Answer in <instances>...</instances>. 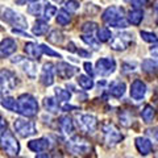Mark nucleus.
<instances>
[{
	"label": "nucleus",
	"instance_id": "obj_1",
	"mask_svg": "<svg viewBox=\"0 0 158 158\" xmlns=\"http://www.w3.org/2000/svg\"><path fill=\"white\" fill-rule=\"evenodd\" d=\"M37 111H38V103L32 95L23 94L21 96H19V99L16 100V110H15V112H17L25 117H32L36 115Z\"/></svg>",
	"mask_w": 158,
	"mask_h": 158
},
{
	"label": "nucleus",
	"instance_id": "obj_2",
	"mask_svg": "<svg viewBox=\"0 0 158 158\" xmlns=\"http://www.w3.org/2000/svg\"><path fill=\"white\" fill-rule=\"evenodd\" d=\"M124 11L118 7H108L103 12V21L107 23L108 25L115 27V28H127L128 21L124 19Z\"/></svg>",
	"mask_w": 158,
	"mask_h": 158
},
{
	"label": "nucleus",
	"instance_id": "obj_3",
	"mask_svg": "<svg viewBox=\"0 0 158 158\" xmlns=\"http://www.w3.org/2000/svg\"><path fill=\"white\" fill-rule=\"evenodd\" d=\"M0 148L7 156L15 157L20 153V144L12 132L6 131L0 137Z\"/></svg>",
	"mask_w": 158,
	"mask_h": 158
},
{
	"label": "nucleus",
	"instance_id": "obj_4",
	"mask_svg": "<svg viewBox=\"0 0 158 158\" xmlns=\"http://www.w3.org/2000/svg\"><path fill=\"white\" fill-rule=\"evenodd\" d=\"M0 19H2L3 21L11 24L12 27L19 28V29H27L28 28V21L24 19V16H21L20 13L15 12L9 8L0 9Z\"/></svg>",
	"mask_w": 158,
	"mask_h": 158
},
{
	"label": "nucleus",
	"instance_id": "obj_5",
	"mask_svg": "<svg viewBox=\"0 0 158 158\" xmlns=\"http://www.w3.org/2000/svg\"><path fill=\"white\" fill-rule=\"evenodd\" d=\"M67 148L73 154L77 156H85V154H90L92 150L91 144L87 140H85L83 137L79 136H74L70 141L67 142Z\"/></svg>",
	"mask_w": 158,
	"mask_h": 158
},
{
	"label": "nucleus",
	"instance_id": "obj_6",
	"mask_svg": "<svg viewBox=\"0 0 158 158\" xmlns=\"http://www.w3.org/2000/svg\"><path fill=\"white\" fill-rule=\"evenodd\" d=\"M13 128L16 133L20 137H31L33 135H36V124L33 121H29L27 118H16L13 123Z\"/></svg>",
	"mask_w": 158,
	"mask_h": 158
},
{
	"label": "nucleus",
	"instance_id": "obj_7",
	"mask_svg": "<svg viewBox=\"0 0 158 158\" xmlns=\"http://www.w3.org/2000/svg\"><path fill=\"white\" fill-rule=\"evenodd\" d=\"M16 75L11 71L7 70V69H3L0 71V92L2 94H7L11 92L12 90H15L16 87Z\"/></svg>",
	"mask_w": 158,
	"mask_h": 158
},
{
	"label": "nucleus",
	"instance_id": "obj_8",
	"mask_svg": "<svg viewBox=\"0 0 158 158\" xmlns=\"http://www.w3.org/2000/svg\"><path fill=\"white\" fill-rule=\"evenodd\" d=\"M103 135H104V140L108 145H116L117 142H120L123 140V135L120 133V131L117 128L111 124V123H106L103 125Z\"/></svg>",
	"mask_w": 158,
	"mask_h": 158
},
{
	"label": "nucleus",
	"instance_id": "obj_9",
	"mask_svg": "<svg viewBox=\"0 0 158 158\" xmlns=\"http://www.w3.org/2000/svg\"><path fill=\"white\" fill-rule=\"evenodd\" d=\"M79 128L86 133H94L98 128V120L92 115H79L77 117Z\"/></svg>",
	"mask_w": 158,
	"mask_h": 158
},
{
	"label": "nucleus",
	"instance_id": "obj_10",
	"mask_svg": "<svg viewBox=\"0 0 158 158\" xmlns=\"http://www.w3.org/2000/svg\"><path fill=\"white\" fill-rule=\"evenodd\" d=\"M12 63L19 65L24 71L27 73V75H29L31 78L36 77L37 65H36V62L32 61V59H28V58H24V57H15V58H12Z\"/></svg>",
	"mask_w": 158,
	"mask_h": 158
},
{
	"label": "nucleus",
	"instance_id": "obj_11",
	"mask_svg": "<svg viewBox=\"0 0 158 158\" xmlns=\"http://www.w3.org/2000/svg\"><path fill=\"white\" fill-rule=\"evenodd\" d=\"M116 69V62L113 58H100L96 62V70L103 77H107L112 74Z\"/></svg>",
	"mask_w": 158,
	"mask_h": 158
},
{
	"label": "nucleus",
	"instance_id": "obj_12",
	"mask_svg": "<svg viewBox=\"0 0 158 158\" xmlns=\"http://www.w3.org/2000/svg\"><path fill=\"white\" fill-rule=\"evenodd\" d=\"M132 42V34L120 33L111 41V48L113 50H125Z\"/></svg>",
	"mask_w": 158,
	"mask_h": 158
},
{
	"label": "nucleus",
	"instance_id": "obj_13",
	"mask_svg": "<svg viewBox=\"0 0 158 158\" xmlns=\"http://www.w3.org/2000/svg\"><path fill=\"white\" fill-rule=\"evenodd\" d=\"M17 49V44L13 38H4L0 42V58H7Z\"/></svg>",
	"mask_w": 158,
	"mask_h": 158
},
{
	"label": "nucleus",
	"instance_id": "obj_14",
	"mask_svg": "<svg viewBox=\"0 0 158 158\" xmlns=\"http://www.w3.org/2000/svg\"><path fill=\"white\" fill-rule=\"evenodd\" d=\"M54 73H56V69H54L53 63H45L42 67L41 71V83L44 86H52L54 83Z\"/></svg>",
	"mask_w": 158,
	"mask_h": 158
},
{
	"label": "nucleus",
	"instance_id": "obj_15",
	"mask_svg": "<svg viewBox=\"0 0 158 158\" xmlns=\"http://www.w3.org/2000/svg\"><path fill=\"white\" fill-rule=\"evenodd\" d=\"M146 94V85L140 79H136L131 85V96L135 100H141Z\"/></svg>",
	"mask_w": 158,
	"mask_h": 158
},
{
	"label": "nucleus",
	"instance_id": "obj_16",
	"mask_svg": "<svg viewBox=\"0 0 158 158\" xmlns=\"http://www.w3.org/2000/svg\"><path fill=\"white\" fill-rule=\"evenodd\" d=\"M50 146H52V144H50V141H49L46 137L38 138V140H32V141L28 142V148H29V149H31L32 152H36V153L48 150Z\"/></svg>",
	"mask_w": 158,
	"mask_h": 158
},
{
	"label": "nucleus",
	"instance_id": "obj_17",
	"mask_svg": "<svg viewBox=\"0 0 158 158\" xmlns=\"http://www.w3.org/2000/svg\"><path fill=\"white\" fill-rule=\"evenodd\" d=\"M57 73H58L59 78L69 79L77 73V69L74 66H71V65H69V63H66V62H59L57 65Z\"/></svg>",
	"mask_w": 158,
	"mask_h": 158
},
{
	"label": "nucleus",
	"instance_id": "obj_18",
	"mask_svg": "<svg viewBox=\"0 0 158 158\" xmlns=\"http://www.w3.org/2000/svg\"><path fill=\"white\" fill-rule=\"evenodd\" d=\"M136 148H137V150L140 152V154L148 156L153 149V144L146 137H137L136 138Z\"/></svg>",
	"mask_w": 158,
	"mask_h": 158
},
{
	"label": "nucleus",
	"instance_id": "obj_19",
	"mask_svg": "<svg viewBox=\"0 0 158 158\" xmlns=\"http://www.w3.org/2000/svg\"><path fill=\"white\" fill-rule=\"evenodd\" d=\"M110 94L113 98H121L125 92V83L121 81H113L110 85Z\"/></svg>",
	"mask_w": 158,
	"mask_h": 158
},
{
	"label": "nucleus",
	"instance_id": "obj_20",
	"mask_svg": "<svg viewBox=\"0 0 158 158\" xmlns=\"http://www.w3.org/2000/svg\"><path fill=\"white\" fill-rule=\"evenodd\" d=\"M59 128H61V131L65 133V135H71L74 132V124H73V120L69 116H61L59 117Z\"/></svg>",
	"mask_w": 158,
	"mask_h": 158
},
{
	"label": "nucleus",
	"instance_id": "obj_21",
	"mask_svg": "<svg viewBox=\"0 0 158 158\" xmlns=\"http://www.w3.org/2000/svg\"><path fill=\"white\" fill-rule=\"evenodd\" d=\"M25 53L28 56H31L32 58L38 59L42 56V48H41V45H37V44H34V42H28L25 45Z\"/></svg>",
	"mask_w": 158,
	"mask_h": 158
},
{
	"label": "nucleus",
	"instance_id": "obj_22",
	"mask_svg": "<svg viewBox=\"0 0 158 158\" xmlns=\"http://www.w3.org/2000/svg\"><path fill=\"white\" fill-rule=\"evenodd\" d=\"M142 19H144V13H142L141 9H133V11L129 12V16H128L129 23L133 24V25H140Z\"/></svg>",
	"mask_w": 158,
	"mask_h": 158
},
{
	"label": "nucleus",
	"instance_id": "obj_23",
	"mask_svg": "<svg viewBox=\"0 0 158 158\" xmlns=\"http://www.w3.org/2000/svg\"><path fill=\"white\" fill-rule=\"evenodd\" d=\"M154 115H156L154 108H153L152 106H149V104H146L144 107V110L141 111V117H142V120H144V123H146V124H149L153 118H154Z\"/></svg>",
	"mask_w": 158,
	"mask_h": 158
},
{
	"label": "nucleus",
	"instance_id": "obj_24",
	"mask_svg": "<svg viewBox=\"0 0 158 158\" xmlns=\"http://www.w3.org/2000/svg\"><path fill=\"white\" fill-rule=\"evenodd\" d=\"M142 70L149 73V74H156L158 73V63L153 59H145L142 62Z\"/></svg>",
	"mask_w": 158,
	"mask_h": 158
},
{
	"label": "nucleus",
	"instance_id": "obj_25",
	"mask_svg": "<svg viewBox=\"0 0 158 158\" xmlns=\"http://www.w3.org/2000/svg\"><path fill=\"white\" fill-rule=\"evenodd\" d=\"M49 31V25L45 23V21H37L36 25L33 27V34H36V36H44V34H46Z\"/></svg>",
	"mask_w": 158,
	"mask_h": 158
},
{
	"label": "nucleus",
	"instance_id": "obj_26",
	"mask_svg": "<svg viewBox=\"0 0 158 158\" xmlns=\"http://www.w3.org/2000/svg\"><path fill=\"white\" fill-rule=\"evenodd\" d=\"M63 40H65V37H63L62 32H59V31H53L48 36V41L54 44V45H61V44L63 42Z\"/></svg>",
	"mask_w": 158,
	"mask_h": 158
},
{
	"label": "nucleus",
	"instance_id": "obj_27",
	"mask_svg": "<svg viewBox=\"0 0 158 158\" xmlns=\"http://www.w3.org/2000/svg\"><path fill=\"white\" fill-rule=\"evenodd\" d=\"M78 83L83 90H91L94 87V81L91 77H86V75H79L78 77Z\"/></svg>",
	"mask_w": 158,
	"mask_h": 158
},
{
	"label": "nucleus",
	"instance_id": "obj_28",
	"mask_svg": "<svg viewBox=\"0 0 158 158\" xmlns=\"http://www.w3.org/2000/svg\"><path fill=\"white\" fill-rule=\"evenodd\" d=\"M70 13H69L66 9H61V11H58V16H57V24H59V25L65 27L69 23H70Z\"/></svg>",
	"mask_w": 158,
	"mask_h": 158
},
{
	"label": "nucleus",
	"instance_id": "obj_29",
	"mask_svg": "<svg viewBox=\"0 0 158 158\" xmlns=\"http://www.w3.org/2000/svg\"><path fill=\"white\" fill-rule=\"evenodd\" d=\"M44 107H45V110L48 112H57L58 111V103H57V100H54L53 98H45Z\"/></svg>",
	"mask_w": 158,
	"mask_h": 158
},
{
	"label": "nucleus",
	"instance_id": "obj_30",
	"mask_svg": "<svg viewBox=\"0 0 158 158\" xmlns=\"http://www.w3.org/2000/svg\"><path fill=\"white\" fill-rule=\"evenodd\" d=\"M112 34L108 28H99L98 29V40L100 42H107L108 40H111Z\"/></svg>",
	"mask_w": 158,
	"mask_h": 158
},
{
	"label": "nucleus",
	"instance_id": "obj_31",
	"mask_svg": "<svg viewBox=\"0 0 158 158\" xmlns=\"http://www.w3.org/2000/svg\"><path fill=\"white\" fill-rule=\"evenodd\" d=\"M54 92H56V96L58 98L59 102H69V100H70V98H71L70 92L66 91V90H63V88H59V87H57L56 90H54Z\"/></svg>",
	"mask_w": 158,
	"mask_h": 158
},
{
	"label": "nucleus",
	"instance_id": "obj_32",
	"mask_svg": "<svg viewBox=\"0 0 158 158\" xmlns=\"http://www.w3.org/2000/svg\"><path fill=\"white\" fill-rule=\"evenodd\" d=\"M2 106L8 111H15L16 110V100L11 96H7L2 100Z\"/></svg>",
	"mask_w": 158,
	"mask_h": 158
},
{
	"label": "nucleus",
	"instance_id": "obj_33",
	"mask_svg": "<svg viewBox=\"0 0 158 158\" xmlns=\"http://www.w3.org/2000/svg\"><path fill=\"white\" fill-rule=\"evenodd\" d=\"M56 13H57V8L54 7V6H52V4H46L45 9H44V12H42L44 19L48 20V21H49V20H50Z\"/></svg>",
	"mask_w": 158,
	"mask_h": 158
},
{
	"label": "nucleus",
	"instance_id": "obj_34",
	"mask_svg": "<svg viewBox=\"0 0 158 158\" xmlns=\"http://www.w3.org/2000/svg\"><path fill=\"white\" fill-rule=\"evenodd\" d=\"M141 37L144 41L146 42H150V44H157L158 42V37L156 36L154 33H152V32H146V31H141Z\"/></svg>",
	"mask_w": 158,
	"mask_h": 158
},
{
	"label": "nucleus",
	"instance_id": "obj_35",
	"mask_svg": "<svg viewBox=\"0 0 158 158\" xmlns=\"http://www.w3.org/2000/svg\"><path fill=\"white\" fill-rule=\"evenodd\" d=\"M79 8V3L77 0H67L66 4H65V9L70 13V12H77Z\"/></svg>",
	"mask_w": 158,
	"mask_h": 158
},
{
	"label": "nucleus",
	"instance_id": "obj_36",
	"mask_svg": "<svg viewBox=\"0 0 158 158\" xmlns=\"http://www.w3.org/2000/svg\"><path fill=\"white\" fill-rule=\"evenodd\" d=\"M82 40L87 44V45H90L91 48L95 49V50L100 49V45L96 42V40H94V37H91V36H82Z\"/></svg>",
	"mask_w": 158,
	"mask_h": 158
},
{
	"label": "nucleus",
	"instance_id": "obj_37",
	"mask_svg": "<svg viewBox=\"0 0 158 158\" xmlns=\"http://www.w3.org/2000/svg\"><path fill=\"white\" fill-rule=\"evenodd\" d=\"M96 29V24L95 23H85L82 27V32L83 33H92Z\"/></svg>",
	"mask_w": 158,
	"mask_h": 158
},
{
	"label": "nucleus",
	"instance_id": "obj_38",
	"mask_svg": "<svg viewBox=\"0 0 158 158\" xmlns=\"http://www.w3.org/2000/svg\"><path fill=\"white\" fill-rule=\"evenodd\" d=\"M120 120H121V124H123V125L129 127L131 123H132V120H133V117H132V116H128V112H123L121 115H120Z\"/></svg>",
	"mask_w": 158,
	"mask_h": 158
},
{
	"label": "nucleus",
	"instance_id": "obj_39",
	"mask_svg": "<svg viewBox=\"0 0 158 158\" xmlns=\"http://www.w3.org/2000/svg\"><path fill=\"white\" fill-rule=\"evenodd\" d=\"M28 12L31 15H33V16H38V15L41 13V6H40V4H33V6H29Z\"/></svg>",
	"mask_w": 158,
	"mask_h": 158
},
{
	"label": "nucleus",
	"instance_id": "obj_40",
	"mask_svg": "<svg viewBox=\"0 0 158 158\" xmlns=\"http://www.w3.org/2000/svg\"><path fill=\"white\" fill-rule=\"evenodd\" d=\"M41 48H42V53L48 54V56H52V57H58V58H61V54H58L57 52L52 50V49H50V48H48L46 45H41Z\"/></svg>",
	"mask_w": 158,
	"mask_h": 158
},
{
	"label": "nucleus",
	"instance_id": "obj_41",
	"mask_svg": "<svg viewBox=\"0 0 158 158\" xmlns=\"http://www.w3.org/2000/svg\"><path fill=\"white\" fill-rule=\"evenodd\" d=\"M148 136L152 137V140L158 144V128H153V129H148Z\"/></svg>",
	"mask_w": 158,
	"mask_h": 158
},
{
	"label": "nucleus",
	"instance_id": "obj_42",
	"mask_svg": "<svg viewBox=\"0 0 158 158\" xmlns=\"http://www.w3.org/2000/svg\"><path fill=\"white\" fill-rule=\"evenodd\" d=\"M83 66H85V70H86V73H87L88 75H90V77L92 78V77H94V70H92V65H91L90 62H85V65H83Z\"/></svg>",
	"mask_w": 158,
	"mask_h": 158
},
{
	"label": "nucleus",
	"instance_id": "obj_43",
	"mask_svg": "<svg viewBox=\"0 0 158 158\" xmlns=\"http://www.w3.org/2000/svg\"><path fill=\"white\" fill-rule=\"evenodd\" d=\"M6 129H7V121L4 120L3 117H0V137H2V135L6 132Z\"/></svg>",
	"mask_w": 158,
	"mask_h": 158
},
{
	"label": "nucleus",
	"instance_id": "obj_44",
	"mask_svg": "<svg viewBox=\"0 0 158 158\" xmlns=\"http://www.w3.org/2000/svg\"><path fill=\"white\" fill-rule=\"evenodd\" d=\"M148 2H149V0H131L132 6H135V7H142V6H145Z\"/></svg>",
	"mask_w": 158,
	"mask_h": 158
},
{
	"label": "nucleus",
	"instance_id": "obj_45",
	"mask_svg": "<svg viewBox=\"0 0 158 158\" xmlns=\"http://www.w3.org/2000/svg\"><path fill=\"white\" fill-rule=\"evenodd\" d=\"M150 54L154 58H158V45H156V46H153L152 49H150Z\"/></svg>",
	"mask_w": 158,
	"mask_h": 158
},
{
	"label": "nucleus",
	"instance_id": "obj_46",
	"mask_svg": "<svg viewBox=\"0 0 158 158\" xmlns=\"http://www.w3.org/2000/svg\"><path fill=\"white\" fill-rule=\"evenodd\" d=\"M75 108H77V107H74V106H67V104H63V106H62V110L66 111V112H67L69 110H75Z\"/></svg>",
	"mask_w": 158,
	"mask_h": 158
},
{
	"label": "nucleus",
	"instance_id": "obj_47",
	"mask_svg": "<svg viewBox=\"0 0 158 158\" xmlns=\"http://www.w3.org/2000/svg\"><path fill=\"white\" fill-rule=\"evenodd\" d=\"M28 2H33L34 3V2H38V0H28Z\"/></svg>",
	"mask_w": 158,
	"mask_h": 158
}]
</instances>
